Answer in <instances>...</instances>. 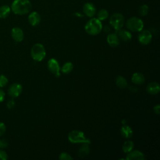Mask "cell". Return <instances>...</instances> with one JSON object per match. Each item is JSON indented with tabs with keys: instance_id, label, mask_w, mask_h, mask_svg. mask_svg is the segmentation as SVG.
Masks as SVG:
<instances>
[{
	"instance_id": "cell-1",
	"label": "cell",
	"mask_w": 160,
	"mask_h": 160,
	"mask_svg": "<svg viewBox=\"0 0 160 160\" xmlns=\"http://www.w3.org/2000/svg\"><path fill=\"white\" fill-rule=\"evenodd\" d=\"M32 4L29 0H14L11 6V11L17 15H24L30 12Z\"/></svg>"
},
{
	"instance_id": "cell-2",
	"label": "cell",
	"mask_w": 160,
	"mask_h": 160,
	"mask_svg": "<svg viewBox=\"0 0 160 160\" xmlns=\"http://www.w3.org/2000/svg\"><path fill=\"white\" fill-rule=\"evenodd\" d=\"M86 32L91 36H95L100 33L102 29L101 21L96 18H91L85 24Z\"/></svg>"
},
{
	"instance_id": "cell-3",
	"label": "cell",
	"mask_w": 160,
	"mask_h": 160,
	"mask_svg": "<svg viewBox=\"0 0 160 160\" xmlns=\"http://www.w3.org/2000/svg\"><path fill=\"white\" fill-rule=\"evenodd\" d=\"M68 140L72 143H91V141L86 137L84 133L78 130L71 131L68 134Z\"/></svg>"
},
{
	"instance_id": "cell-4",
	"label": "cell",
	"mask_w": 160,
	"mask_h": 160,
	"mask_svg": "<svg viewBox=\"0 0 160 160\" xmlns=\"http://www.w3.org/2000/svg\"><path fill=\"white\" fill-rule=\"evenodd\" d=\"M46 52L44 46L41 43H36L32 46L31 49V56L32 58L36 61H42Z\"/></svg>"
},
{
	"instance_id": "cell-5",
	"label": "cell",
	"mask_w": 160,
	"mask_h": 160,
	"mask_svg": "<svg viewBox=\"0 0 160 160\" xmlns=\"http://www.w3.org/2000/svg\"><path fill=\"white\" fill-rule=\"evenodd\" d=\"M126 28L132 32H139L143 29L144 22L138 17H131L126 22Z\"/></svg>"
},
{
	"instance_id": "cell-6",
	"label": "cell",
	"mask_w": 160,
	"mask_h": 160,
	"mask_svg": "<svg viewBox=\"0 0 160 160\" xmlns=\"http://www.w3.org/2000/svg\"><path fill=\"white\" fill-rule=\"evenodd\" d=\"M109 24L115 30L122 29L124 24V16L119 12L114 13L109 18Z\"/></svg>"
},
{
	"instance_id": "cell-7",
	"label": "cell",
	"mask_w": 160,
	"mask_h": 160,
	"mask_svg": "<svg viewBox=\"0 0 160 160\" xmlns=\"http://www.w3.org/2000/svg\"><path fill=\"white\" fill-rule=\"evenodd\" d=\"M48 68L49 71L52 72L55 76L56 77H59L61 74H60V71L61 68L59 66V64L58 61L54 59V58H51L49 59L47 63Z\"/></svg>"
},
{
	"instance_id": "cell-8",
	"label": "cell",
	"mask_w": 160,
	"mask_h": 160,
	"mask_svg": "<svg viewBox=\"0 0 160 160\" xmlns=\"http://www.w3.org/2000/svg\"><path fill=\"white\" fill-rule=\"evenodd\" d=\"M152 33L150 31L144 29L139 31L138 36V41L142 45H147L151 42L152 40Z\"/></svg>"
},
{
	"instance_id": "cell-9",
	"label": "cell",
	"mask_w": 160,
	"mask_h": 160,
	"mask_svg": "<svg viewBox=\"0 0 160 160\" xmlns=\"http://www.w3.org/2000/svg\"><path fill=\"white\" fill-rule=\"evenodd\" d=\"M22 91V87L19 83L11 84L8 89V94L12 98L18 97Z\"/></svg>"
},
{
	"instance_id": "cell-10",
	"label": "cell",
	"mask_w": 160,
	"mask_h": 160,
	"mask_svg": "<svg viewBox=\"0 0 160 160\" xmlns=\"http://www.w3.org/2000/svg\"><path fill=\"white\" fill-rule=\"evenodd\" d=\"M82 11L86 16L92 18L96 13V9L95 6L92 2H88L83 5Z\"/></svg>"
},
{
	"instance_id": "cell-11",
	"label": "cell",
	"mask_w": 160,
	"mask_h": 160,
	"mask_svg": "<svg viewBox=\"0 0 160 160\" xmlns=\"http://www.w3.org/2000/svg\"><path fill=\"white\" fill-rule=\"evenodd\" d=\"M11 36L16 42H21L24 39L23 31L19 27H14L11 30Z\"/></svg>"
},
{
	"instance_id": "cell-12",
	"label": "cell",
	"mask_w": 160,
	"mask_h": 160,
	"mask_svg": "<svg viewBox=\"0 0 160 160\" xmlns=\"http://www.w3.org/2000/svg\"><path fill=\"white\" fill-rule=\"evenodd\" d=\"M127 154L126 157L127 160H144L145 159L144 154L138 150H132Z\"/></svg>"
},
{
	"instance_id": "cell-13",
	"label": "cell",
	"mask_w": 160,
	"mask_h": 160,
	"mask_svg": "<svg viewBox=\"0 0 160 160\" xmlns=\"http://www.w3.org/2000/svg\"><path fill=\"white\" fill-rule=\"evenodd\" d=\"M28 19L29 23L32 26H36L40 23L41 18L40 14L38 12L33 11L29 14Z\"/></svg>"
},
{
	"instance_id": "cell-14",
	"label": "cell",
	"mask_w": 160,
	"mask_h": 160,
	"mask_svg": "<svg viewBox=\"0 0 160 160\" xmlns=\"http://www.w3.org/2000/svg\"><path fill=\"white\" fill-rule=\"evenodd\" d=\"M115 31V33L118 35L119 39H121L123 41H129L132 38L131 33L127 30L120 29Z\"/></svg>"
},
{
	"instance_id": "cell-15",
	"label": "cell",
	"mask_w": 160,
	"mask_h": 160,
	"mask_svg": "<svg viewBox=\"0 0 160 160\" xmlns=\"http://www.w3.org/2000/svg\"><path fill=\"white\" fill-rule=\"evenodd\" d=\"M107 42L111 47H116L119 45L120 39L116 33H109L107 36Z\"/></svg>"
},
{
	"instance_id": "cell-16",
	"label": "cell",
	"mask_w": 160,
	"mask_h": 160,
	"mask_svg": "<svg viewBox=\"0 0 160 160\" xmlns=\"http://www.w3.org/2000/svg\"><path fill=\"white\" fill-rule=\"evenodd\" d=\"M147 92L152 95L156 94L160 91V86L157 82H151L149 83L146 87Z\"/></svg>"
},
{
	"instance_id": "cell-17",
	"label": "cell",
	"mask_w": 160,
	"mask_h": 160,
	"mask_svg": "<svg viewBox=\"0 0 160 160\" xmlns=\"http://www.w3.org/2000/svg\"><path fill=\"white\" fill-rule=\"evenodd\" d=\"M120 133L121 136L126 139H129L132 136L133 134V131L132 128L129 126L128 125L124 124L122 127L121 128L120 130Z\"/></svg>"
},
{
	"instance_id": "cell-18",
	"label": "cell",
	"mask_w": 160,
	"mask_h": 160,
	"mask_svg": "<svg viewBox=\"0 0 160 160\" xmlns=\"http://www.w3.org/2000/svg\"><path fill=\"white\" fill-rule=\"evenodd\" d=\"M131 81L135 84H142L145 81V77L141 72H134L131 76Z\"/></svg>"
},
{
	"instance_id": "cell-19",
	"label": "cell",
	"mask_w": 160,
	"mask_h": 160,
	"mask_svg": "<svg viewBox=\"0 0 160 160\" xmlns=\"http://www.w3.org/2000/svg\"><path fill=\"white\" fill-rule=\"evenodd\" d=\"M90 152V148L89 144L82 143V145L79 148L78 150V156L82 158L86 157Z\"/></svg>"
},
{
	"instance_id": "cell-20",
	"label": "cell",
	"mask_w": 160,
	"mask_h": 160,
	"mask_svg": "<svg viewBox=\"0 0 160 160\" xmlns=\"http://www.w3.org/2000/svg\"><path fill=\"white\" fill-rule=\"evenodd\" d=\"M11 7L8 5H2L0 6V19L6 18L11 13Z\"/></svg>"
},
{
	"instance_id": "cell-21",
	"label": "cell",
	"mask_w": 160,
	"mask_h": 160,
	"mask_svg": "<svg viewBox=\"0 0 160 160\" xmlns=\"http://www.w3.org/2000/svg\"><path fill=\"white\" fill-rule=\"evenodd\" d=\"M115 82L116 86L121 89H124L128 86V82L126 78L120 75L116 77Z\"/></svg>"
},
{
	"instance_id": "cell-22",
	"label": "cell",
	"mask_w": 160,
	"mask_h": 160,
	"mask_svg": "<svg viewBox=\"0 0 160 160\" xmlns=\"http://www.w3.org/2000/svg\"><path fill=\"white\" fill-rule=\"evenodd\" d=\"M134 142L131 140H128L123 143L122 149L124 153H128L134 149Z\"/></svg>"
},
{
	"instance_id": "cell-23",
	"label": "cell",
	"mask_w": 160,
	"mask_h": 160,
	"mask_svg": "<svg viewBox=\"0 0 160 160\" xmlns=\"http://www.w3.org/2000/svg\"><path fill=\"white\" fill-rule=\"evenodd\" d=\"M73 68H74V66L71 62H66L62 66L61 71L62 73L67 74L70 73L72 71V70L73 69Z\"/></svg>"
},
{
	"instance_id": "cell-24",
	"label": "cell",
	"mask_w": 160,
	"mask_h": 160,
	"mask_svg": "<svg viewBox=\"0 0 160 160\" xmlns=\"http://www.w3.org/2000/svg\"><path fill=\"white\" fill-rule=\"evenodd\" d=\"M109 17V12L108 11L105 9H100L97 14V18L101 21H104L106 19Z\"/></svg>"
},
{
	"instance_id": "cell-25",
	"label": "cell",
	"mask_w": 160,
	"mask_h": 160,
	"mask_svg": "<svg viewBox=\"0 0 160 160\" xmlns=\"http://www.w3.org/2000/svg\"><path fill=\"white\" fill-rule=\"evenodd\" d=\"M149 6L147 4H142L139 8V14L141 16H146L149 12Z\"/></svg>"
},
{
	"instance_id": "cell-26",
	"label": "cell",
	"mask_w": 160,
	"mask_h": 160,
	"mask_svg": "<svg viewBox=\"0 0 160 160\" xmlns=\"http://www.w3.org/2000/svg\"><path fill=\"white\" fill-rule=\"evenodd\" d=\"M59 159L61 160H72L73 158L69 154L63 152L59 154Z\"/></svg>"
},
{
	"instance_id": "cell-27",
	"label": "cell",
	"mask_w": 160,
	"mask_h": 160,
	"mask_svg": "<svg viewBox=\"0 0 160 160\" xmlns=\"http://www.w3.org/2000/svg\"><path fill=\"white\" fill-rule=\"evenodd\" d=\"M8 82V79L3 74L0 75V87L3 88L6 86Z\"/></svg>"
},
{
	"instance_id": "cell-28",
	"label": "cell",
	"mask_w": 160,
	"mask_h": 160,
	"mask_svg": "<svg viewBox=\"0 0 160 160\" xmlns=\"http://www.w3.org/2000/svg\"><path fill=\"white\" fill-rule=\"evenodd\" d=\"M8 159L7 153L2 150H0V160H6Z\"/></svg>"
},
{
	"instance_id": "cell-29",
	"label": "cell",
	"mask_w": 160,
	"mask_h": 160,
	"mask_svg": "<svg viewBox=\"0 0 160 160\" xmlns=\"http://www.w3.org/2000/svg\"><path fill=\"white\" fill-rule=\"evenodd\" d=\"M6 125L4 124V123L0 122V136H2L6 131Z\"/></svg>"
},
{
	"instance_id": "cell-30",
	"label": "cell",
	"mask_w": 160,
	"mask_h": 160,
	"mask_svg": "<svg viewBox=\"0 0 160 160\" xmlns=\"http://www.w3.org/2000/svg\"><path fill=\"white\" fill-rule=\"evenodd\" d=\"M8 146V142L4 139H0V148L1 149H4L6 148Z\"/></svg>"
},
{
	"instance_id": "cell-31",
	"label": "cell",
	"mask_w": 160,
	"mask_h": 160,
	"mask_svg": "<svg viewBox=\"0 0 160 160\" xmlns=\"http://www.w3.org/2000/svg\"><path fill=\"white\" fill-rule=\"evenodd\" d=\"M15 106V101L13 99H10L7 102V107L9 109H12Z\"/></svg>"
},
{
	"instance_id": "cell-32",
	"label": "cell",
	"mask_w": 160,
	"mask_h": 160,
	"mask_svg": "<svg viewBox=\"0 0 160 160\" xmlns=\"http://www.w3.org/2000/svg\"><path fill=\"white\" fill-rule=\"evenodd\" d=\"M153 110L154 112L156 114H159L160 113V106L159 104H156L153 107Z\"/></svg>"
},
{
	"instance_id": "cell-33",
	"label": "cell",
	"mask_w": 160,
	"mask_h": 160,
	"mask_svg": "<svg viewBox=\"0 0 160 160\" xmlns=\"http://www.w3.org/2000/svg\"><path fill=\"white\" fill-rule=\"evenodd\" d=\"M4 98H5V93L1 89H0V102L3 101Z\"/></svg>"
},
{
	"instance_id": "cell-34",
	"label": "cell",
	"mask_w": 160,
	"mask_h": 160,
	"mask_svg": "<svg viewBox=\"0 0 160 160\" xmlns=\"http://www.w3.org/2000/svg\"><path fill=\"white\" fill-rule=\"evenodd\" d=\"M103 29H104V32H109V31H110V28H109V27H108V26H105L104 28H103Z\"/></svg>"
},
{
	"instance_id": "cell-35",
	"label": "cell",
	"mask_w": 160,
	"mask_h": 160,
	"mask_svg": "<svg viewBox=\"0 0 160 160\" xmlns=\"http://www.w3.org/2000/svg\"><path fill=\"white\" fill-rule=\"evenodd\" d=\"M74 14V16H77V17H79V18L83 16V15H82V14H81L80 12H75Z\"/></svg>"
}]
</instances>
